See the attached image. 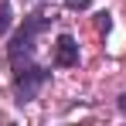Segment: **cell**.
Wrapping results in <instances>:
<instances>
[{
    "instance_id": "obj_1",
    "label": "cell",
    "mask_w": 126,
    "mask_h": 126,
    "mask_svg": "<svg viewBox=\"0 0 126 126\" xmlns=\"http://www.w3.org/2000/svg\"><path fill=\"white\" fill-rule=\"evenodd\" d=\"M51 14L48 10H34V14H27L21 24V31L10 38V44H7V62H10V68L17 72V68H24V65H31L34 62V48H38V38H41L44 31L51 27Z\"/></svg>"
},
{
    "instance_id": "obj_2",
    "label": "cell",
    "mask_w": 126,
    "mask_h": 126,
    "mask_svg": "<svg viewBox=\"0 0 126 126\" xmlns=\"http://www.w3.org/2000/svg\"><path fill=\"white\" fill-rule=\"evenodd\" d=\"M51 82V72L48 68H41V65H24V68H17L14 72V99H17V106H27L38 99V92H41L44 85Z\"/></svg>"
},
{
    "instance_id": "obj_3",
    "label": "cell",
    "mask_w": 126,
    "mask_h": 126,
    "mask_svg": "<svg viewBox=\"0 0 126 126\" xmlns=\"http://www.w3.org/2000/svg\"><path fill=\"white\" fill-rule=\"evenodd\" d=\"M55 65L58 68L79 65V41L72 34H58V41H55Z\"/></svg>"
},
{
    "instance_id": "obj_4",
    "label": "cell",
    "mask_w": 126,
    "mask_h": 126,
    "mask_svg": "<svg viewBox=\"0 0 126 126\" xmlns=\"http://www.w3.org/2000/svg\"><path fill=\"white\" fill-rule=\"evenodd\" d=\"M10 21H14V10H10V0H0V38L10 31Z\"/></svg>"
},
{
    "instance_id": "obj_5",
    "label": "cell",
    "mask_w": 126,
    "mask_h": 126,
    "mask_svg": "<svg viewBox=\"0 0 126 126\" xmlns=\"http://www.w3.org/2000/svg\"><path fill=\"white\" fill-rule=\"evenodd\" d=\"M95 27L106 34V31L112 27V14H109V10H99V14H95Z\"/></svg>"
},
{
    "instance_id": "obj_6",
    "label": "cell",
    "mask_w": 126,
    "mask_h": 126,
    "mask_svg": "<svg viewBox=\"0 0 126 126\" xmlns=\"http://www.w3.org/2000/svg\"><path fill=\"white\" fill-rule=\"evenodd\" d=\"M65 3H68V7H72V10H85V7H89V3H92V0H65Z\"/></svg>"
},
{
    "instance_id": "obj_7",
    "label": "cell",
    "mask_w": 126,
    "mask_h": 126,
    "mask_svg": "<svg viewBox=\"0 0 126 126\" xmlns=\"http://www.w3.org/2000/svg\"><path fill=\"white\" fill-rule=\"evenodd\" d=\"M116 106H119V112H123V116H126V92H123V95H119V99H116Z\"/></svg>"
}]
</instances>
